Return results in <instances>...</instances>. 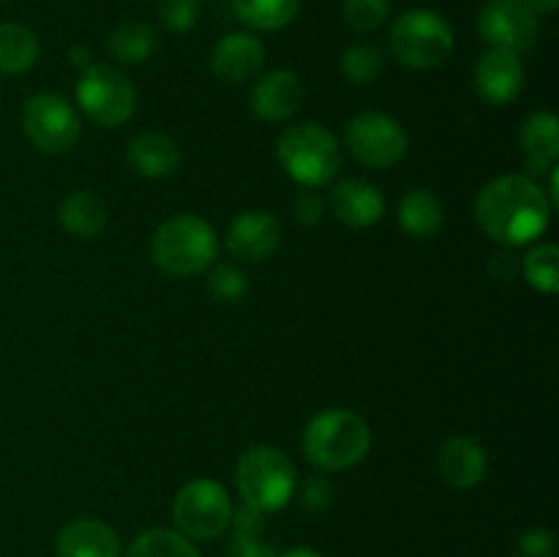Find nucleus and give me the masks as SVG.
I'll return each instance as SVG.
<instances>
[{"label": "nucleus", "instance_id": "f257e3e1", "mask_svg": "<svg viewBox=\"0 0 559 557\" xmlns=\"http://www.w3.org/2000/svg\"><path fill=\"white\" fill-rule=\"evenodd\" d=\"M551 211L546 191L527 175L489 180L475 200L478 227L502 246L533 244L549 227Z\"/></svg>", "mask_w": 559, "mask_h": 557}, {"label": "nucleus", "instance_id": "f03ea898", "mask_svg": "<svg viewBox=\"0 0 559 557\" xmlns=\"http://www.w3.org/2000/svg\"><path fill=\"white\" fill-rule=\"evenodd\" d=\"M371 448V429L355 410H325L304 429V453L314 467L336 473L364 462Z\"/></svg>", "mask_w": 559, "mask_h": 557}, {"label": "nucleus", "instance_id": "7ed1b4c3", "mask_svg": "<svg viewBox=\"0 0 559 557\" xmlns=\"http://www.w3.org/2000/svg\"><path fill=\"white\" fill-rule=\"evenodd\" d=\"M218 238L216 229L200 216L180 213V216L167 218L156 229L151 244V257L164 273L169 276H197L207 271L216 260Z\"/></svg>", "mask_w": 559, "mask_h": 557}, {"label": "nucleus", "instance_id": "20e7f679", "mask_svg": "<svg viewBox=\"0 0 559 557\" xmlns=\"http://www.w3.org/2000/svg\"><path fill=\"white\" fill-rule=\"evenodd\" d=\"M276 156L293 180L306 189L328 186L342 169V145L320 123L289 126L276 142Z\"/></svg>", "mask_w": 559, "mask_h": 557}, {"label": "nucleus", "instance_id": "39448f33", "mask_svg": "<svg viewBox=\"0 0 559 557\" xmlns=\"http://www.w3.org/2000/svg\"><path fill=\"white\" fill-rule=\"evenodd\" d=\"M456 47L451 25L437 11L413 9L391 27V52L402 66L415 71L440 69Z\"/></svg>", "mask_w": 559, "mask_h": 557}, {"label": "nucleus", "instance_id": "423d86ee", "mask_svg": "<svg viewBox=\"0 0 559 557\" xmlns=\"http://www.w3.org/2000/svg\"><path fill=\"white\" fill-rule=\"evenodd\" d=\"M238 491L246 506L257 508L262 513L278 511L295 495V475L293 462L287 453L273 446H254L238 459Z\"/></svg>", "mask_w": 559, "mask_h": 557}, {"label": "nucleus", "instance_id": "0eeeda50", "mask_svg": "<svg viewBox=\"0 0 559 557\" xmlns=\"http://www.w3.org/2000/svg\"><path fill=\"white\" fill-rule=\"evenodd\" d=\"M76 102L91 120L118 129L136 109V91L129 76L107 63H91L76 82Z\"/></svg>", "mask_w": 559, "mask_h": 557}, {"label": "nucleus", "instance_id": "6e6552de", "mask_svg": "<svg viewBox=\"0 0 559 557\" xmlns=\"http://www.w3.org/2000/svg\"><path fill=\"white\" fill-rule=\"evenodd\" d=\"M233 500L227 489L211 478H194L175 495L173 517L180 535L191 541H211L233 522Z\"/></svg>", "mask_w": 559, "mask_h": 557}, {"label": "nucleus", "instance_id": "1a4fd4ad", "mask_svg": "<svg viewBox=\"0 0 559 557\" xmlns=\"http://www.w3.org/2000/svg\"><path fill=\"white\" fill-rule=\"evenodd\" d=\"M22 126H25L27 140L44 153H66L80 140L76 109L55 93H36L27 98Z\"/></svg>", "mask_w": 559, "mask_h": 557}, {"label": "nucleus", "instance_id": "9d476101", "mask_svg": "<svg viewBox=\"0 0 559 557\" xmlns=\"http://www.w3.org/2000/svg\"><path fill=\"white\" fill-rule=\"evenodd\" d=\"M347 147L360 164L374 169L393 167L407 153V134L385 112H360L347 126Z\"/></svg>", "mask_w": 559, "mask_h": 557}, {"label": "nucleus", "instance_id": "9b49d317", "mask_svg": "<svg viewBox=\"0 0 559 557\" xmlns=\"http://www.w3.org/2000/svg\"><path fill=\"white\" fill-rule=\"evenodd\" d=\"M478 33L489 47L524 55L538 42L540 25L522 0H491L478 14Z\"/></svg>", "mask_w": 559, "mask_h": 557}, {"label": "nucleus", "instance_id": "f8f14e48", "mask_svg": "<svg viewBox=\"0 0 559 557\" xmlns=\"http://www.w3.org/2000/svg\"><path fill=\"white\" fill-rule=\"evenodd\" d=\"M278 244H282V224L267 211H243L229 222L224 238L229 254L240 262L267 260Z\"/></svg>", "mask_w": 559, "mask_h": 557}, {"label": "nucleus", "instance_id": "ddd939ff", "mask_svg": "<svg viewBox=\"0 0 559 557\" xmlns=\"http://www.w3.org/2000/svg\"><path fill=\"white\" fill-rule=\"evenodd\" d=\"M475 87H478L480 98L497 104V107L513 102L524 87L522 55L495 47L486 49L475 66Z\"/></svg>", "mask_w": 559, "mask_h": 557}, {"label": "nucleus", "instance_id": "4468645a", "mask_svg": "<svg viewBox=\"0 0 559 557\" xmlns=\"http://www.w3.org/2000/svg\"><path fill=\"white\" fill-rule=\"evenodd\" d=\"M265 63V47L251 33H227L218 38V44L211 52V69L227 85H240L249 82L251 76L260 74Z\"/></svg>", "mask_w": 559, "mask_h": 557}, {"label": "nucleus", "instance_id": "2eb2a0df", "mask_svg": "<svg viewBox=\"0 0 559 557\" xmlns=\"http://www.w3.org/2000/svg\"><path fill=\"white\" fill-rule=\"evenodd\" d=\"M328 205H331V213L338 222L355 229H366L382 218L385 197H382V191L371 180L344 178L333 186Z\"/></svg>", "mask_w": 559, "mask_h": 557}, {"label": "nucleus", "instance_id": "dca6fc26", "mask_svg": "<svg viewBox=\"0 0 559 557\" xmlns=\"http://www.w3.org/2000/svg\"><path fill=\"white\" fill-rule=\"evenodd\" d=\"M304 82L298 74L287 69L267 71L251 93V109L257 118L267 120V123H278V120H289L304 104Z\"/></svg>", "mask_w": 559, "mask_h": 557}, {"label": "nucleus", "instance_id": "f3484780", "mask_svg": "<svg viewBox=\"0 0 559 557\" xmlns=\"http://www.w3.org/2000/svg\"><path fill=\"white\" fill-rule=\"evenodd\" d=\"M489 459L486 451L473 440V437H451L442 442L440 453H437V470H440L442 481L453 489H473L484 481Z\"/></svg>", "mask_w": 559, "mask_h": 557}, {"label": "nucleus", "instance_id": "a211bd4d", "mask_svg": "<svg viewBox=\"0 0 559 557\" xmlns=\"http://www.w3.org/2000/svg\"><path fill=\"white\" fill-rule=\"evenodd\" d=\"M58 557H120V538L98 519H74L55 541Z\"/></svg>", "mask_w": 559, "mask_h": 557}, {"label": "nucleus", "instance_id": "6ab92c4d", "mask_svg": "<svg viewBox=\"0 0 559 557\" xmlns=\"http://www.w3.org/2000/svg\"><path fill=\"white\" fill-rule=\"evenodd\" d=\"M129 164L142 178H169L180 167V147L162 131H145L129 142Z\"/></svg>", "mask_w": 559, "mask_h": 557}, {"label": "nucleus", "instance_id": "aec40b11", "mask_svg": "<svg viewBox=\"0 0 559 557\" xmlns=\"http://www.w3.org/2000/svg\"><path fill=\"white\" fill-rule=\"evenodd\" d=\"M527 169L533 175L551 173L559 158V120L551 112H533L519 131Z\"/></svg>", "mask_w": 559, "mask_h": 557}, {"label": "nucleus", "instance_id": "412c9836", "mask_svg": "<svg viewBox=\"0 0 559 557\" xmlns=\"http://www.w3.org/2000/svg\"><path fill=\"white\" fill-rule=\"evenodd\" d=\"M396 218L404 233L426 240L440 235L442 224H445V211H442V202L429 189H413L399 202Z\"/></svg>", "mask_w": 559, "mask_h": 557}, {"label": "nucleus", "instance_id": "4be33fe9", "mask_svg": "<svg viewBox=\"0 0 559 557\" xmlns=\"http://www.w3.org/2000/svg\"><path fill=\"white\" fill-rule=\"evenodd\" d=\"M60 224L69 229L74 238H96L107 224V205L93 191H71L63 202H60Z\"/></svg>", "mask_w": 559, "mask_h": 557}, {"label": "nucleus", "instance_id": "5701e85b", "mask_svg": "<svg viewBox=\"0 0 559 557\" xmlns=\"http://www.w3.org/2000/svg\"><path fill=\"white\" fill-rule=\"evenodd\" d=\"M38 58V38L22 22L0 25V74H25Z\"/></svg>", "mask_w": 559, "mask_h": 557}, {"label": "nucleus", "instance_id": "b1692460", "mask_svg": "<svg viewBox=\"0 0 559 557\" xmlns=\"http://www.w3.org/2000/svg\"><path fill=\"white\" fill-rule=\"evenodd\" d=\"M233 9L254 31H282L298 16L300 0H233Z\"/></svg>", "mask_w": 559, "mask_h": 557}, {"label": "nucleus", "instance_id": "393cba45", "mask_svg": "<svg viewBox=\"0 0 559 557\" xmlns=\"http://www.w3.org/2000/svg\"><path fill=\"white\" fill-rule=\"evenodd\" d=\"M156 49V33L145 22H123L107 38V52L118 63H142Z\"/></svg>", "mask_w": 559, "mask_h": 557}, {"label": "nucleus", "instance_id": "a878e982", "mask_svg": "<svg viewBox=\"0 0 559 557\" xmlns=\"http://www.w3.org/2000/svg\"><path fill=\"white\" fill-rule=\"evenodd\" d=\"M126 557H200V552L186 535L156 528L136 535L134 544L126 549Z\"/></svg>", "mask_w": 559, "mask_h": 557}, {"label": "nucleus", "instance_id": "bb28decb", "mask_svg": "<svg viewBox=\"0 0 559 557\" xmlns=\"http://www.w3.org/2000/svg\"><path fill=\"white\" fill-rule=\"evenodd\" d=\"M524 278L538 293L555 295L559 289V249L555 244H538L522 262Z\"/></svg>", "mask_w": 559, "mask_h": 557}, {"label": "nucleus", "instance_id": "cd10ccee", "mask_svg": "<svg viewBox=\"0 0 559 557\" xmlns=\"http://www.w3.org/2000/svg\"><path fill=\"white\" fill-rule=\"evenodd\" d=\"M382 69H385V58L374 44H353L342 55V74L353 85H371L374 80H380Z\"/></svg>", "mask_w": 559, "mask_h": 557}, {"label": "nucleus", "instance_id": "c85d7f7f", "mask_svg": "<svg viewBox=\"0 0 559 557\" xmlns=\"http://www.w3.org/2000/svg\"><path fill=\"white\" fill-rule=\"evenodd\" d=\"M391 14V0H344L342 16L355 33H374L385 25Z\"/></svg>", "mask_w": 559, "mask_h": 557}, {"label": "nucleus", "instance_id": "c756f323", "mask_svg": "<svg viewBox=\"0 0 559 557\" xmlns=\"http://www.w3.org/2000/svg\"><path fill=\"white\" fill-rule=\"evenodd\" d=\"M207 289L216 300L222 304H238L249 293V282H246V273L235 265H216L207 276Z\"/></svg>", "mask_w": 559, "mask_h": 557}, {"label": "nucleus", "instance_id": "7c9ffc66", "mask_svg": "<svg viewBox=\"0 0 559 557\" xmlns=\"http://www.w3.org/2000/svg\"><path fill=\"white\" fill-rule=\"evenodd\" d=\"M158 20L169 33H186L200 20V3L197 0H162Z\"/></svg>", "mask_w": 559, "mask_h": 557}, {"label": "nucleus", "instance_id": "2f4dec72", "mask_svg": "<svg viewBox=\"0 0 559 557\" xmlns=\"http://www.w3.org/2000/svg\"><path fill=\"white\" fill-rule=\"evenodd\" d=\"M519 555L522 557H557V538L546 528H530L519 535Z\"/></svg>", "mask_w": 559, "mask_h": 557}, {"label": "nucleus", "instance_id": "473e14b6", "mask_svg": "<svg viewBox=\"0 0 559 557\" xmlns=\"http://www.w3.org/2000/svg\"><path fill=\"white\" fill-rule=\"evenodd\" d=\"M293 213L304 227H317L325 218V200L314 189H306L293 200Z\"/></svg>", "mask_w": 559, "mask_h": 557}, {"label": "nucleus", "instance_id": "72a5a7b5", "mask_svg": "<svg viewBox=\"0 0 559 557\" xmlns=\"http://www.w3.org/2000/svg\"><path fill=\"white\" fill-rule=\"evenodd\" d=\"M227 557H278L271 544L260 538V533H235L227 546Z\"/></svg>", "mask_w": 559, "mask_h": 557}, {"label": "nucleus", "instance_id": "f704fd0d", "mask_svg": "<svg viewBox=\"0 0 559 557\" xmlns=\"http://www.w3.org/2000/svg\"><path fill=\"white\" fill-rule=\"evenodd\" d=\"M233 524L235 533H262V528H265V513L251 506H243L238 513H233Z\"/></svg>", "mask_w": 559, "mask_h": 557}, {"label": "nucleus", "instance_id": "c9c22d12", "mask_svg": "<svg viewBox=\"0 0 559 557\" xmlns=\"http://www.w3.org/2000/svg\"><path fill=\"white\" fill-rule=\"evenodd\" d=\"M328 497H331V486H328L325 478H311L309 489H306V502L311 508L328 506Z\"/></svg>", "mask_w": 559, "mask_h": 557}, {"label": "nucleus", "instance_id": "e433bc0d", "mask_svg": "<svg viewBox=\"0 0 559 557\" xmlns=\"http://www.w3.org/2000/svg\"><path fill=\"white\" fill-rule=\"evenodd\" d=\"M71 66H76V69H82L85 71L87 66L93 63V55H91V49L85 47V44H74V47H71Z\"/></svg>", "mask_w": 559, "mask_h": 557}, {"label": "nucleus", "instance_id": "4c0bfd02", "mask_svg": "<svg viewBox=\"0 0 559 557\" xmlns=\"http://www.w3.org/2000/svg\"><path fill=\"white\" fill-rule=\"evenodd\" d=\"M535 16H546V14H555L559 0H522Z\"/></svg>", "mask_w": 559, "mask_h": 557}, {"label": "nucleus", "instance_id": "58836bf2", "mask_svg": "<svg viewBox=\"0 0 559 557\" xmlns=\"http://www.w3.org/2000/svg\"><path fill=\"white\" fill-rule=\"evenodd\" d=\"M282 557H322V555L314 549H289V552H284Z\"/></svg>", "mask_w": 559, "mask_h": 557}]
</instances>
